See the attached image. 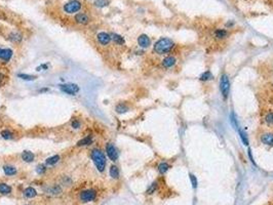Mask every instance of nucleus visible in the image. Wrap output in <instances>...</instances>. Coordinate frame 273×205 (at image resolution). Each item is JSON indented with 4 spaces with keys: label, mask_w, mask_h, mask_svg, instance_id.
Listing matches in <instances>:
<instances>
[{
    "label": "nucleus",
    "mask_w": 273,
    "mask_h": 205,
    "mask_svg": "<svg viewBox=\"0 0 273 205\" xmlns=\"http://www.w3.org/2000/svg\"><path fill=\"white\" fill-rule=\"evenodd\" d=\"M71 126H72V128H74V129H79L81 127V123L79 120L75 119L71 122Z\"/></svg>",
    "instance_id": "nucleus-32"
},
{
    "label": "nucleus",
    "mask_w": 273,
    "mask_h": 205,
    "mask_svg": "<svg viewBox=\"0 0 273 205\" xmlns=\"http://www.w3.org/2000/svg\"><path fill=\"white\" fill-rule=\"evenodd\" d=\"M18 77L21 78L22 80H25V81H33L36 79L35 76H33V75H29V74H18Z\"/></svg>",
    "instance_id": "nucleus-27"
},
{
    "label": "nucleus",
    "mask_w": 273,
    "mask_h": 205,
    "mask_svg": "<svg viewBox=\"0 0 273 205\" xmlns=\"http://www.w3.org/2000/svg\"><path fill=\"white\" fill-rule=\"evenodd\" d=\"M240 137H241V140H242V143L246 146H247L249 145V141H247V139H246V133H242V131H240Z\"/></svg>",
    "instance_id": "nucleus-35"
},
{
    "label": "nucleus",
    "mask_w": 273,
    "mask_h": 205,
    "mask_svg": "<svg viewBox=\"0 0 273 205\" xmlns=\"http://www.w3.org/2000/svg\"><path fill=\"white\" fill-rule=\"evenodd\" d=\"M60 89L62 92L69 95H76V94H78L80 90L79 86L77 84L74 83H65V84H61L60 85Z\"/></svg>",
    "instance_id": "nucleus-5"
},
{
    "label": "nucleus",
    "mask_w": 273,
    "mask_h": 205,
    "mask_svg": "<svg viewBox=\"0 0 273 205\" xmlns=\"http://www.w3.org/2000/svg\"><path fill=\"white\" fill-rule=\"evenodd\" d=\"M265 120L267 123H270V124H273V113L271 112V113H268L266 115L265 117Z\"/></svg>",
    "instance_id": "nucleus-33"
},
{
    "label": "nucleus",
    "mask_w": 273,
    "mask_h": 205,
    "mask_svg": "<svg viewBox=\"0 0 273 205\" xmlns=\"http://www.w3.org/2000/svg\"><path fill=\"white\" fill-rule=\"evenodd\" d=\"M13 51L10 48H0V60L3 63H8L13 58Z\"/></svg>",
    "instance_id": "nucleus-10"
},
{
    "label": "nucleus",
    "mask_w": 273,
    "mask_h": 205,
    "mask_svg": "<svg viewBox=\"0 0 273 205\" xmlns=\"http://www.w3.org/2000/svg\"><path fill=\"white\" fill-rule=\"evenodd\" d=\"M109 175H110V176L112 178H115V179H117L118 178H119V169H118V167L116 166V165H112V166L110 167Z\"/></svg>",
    "instance_id": "nucleus-24"
},
{
    "label": "nucleus",
    "mask_w": 273,
    "mask_h": 205,
    "mask_svg": "<svg viewBox=\"0 0 273 205\" xmlns=\"http://www.w3.org/2000/svg\"><path fill=\"white\" fill-rule=\"evenodd\" d=\"M210 78H212V74H210V71H207V72H204V73H202V74H201L200 80L205 81V80L210 79Z\"/></svg>",
    "instance_id": "nucleus-31"
},
{
    "label": "nucleus",
    "mask_w": 273,
    "mask_h": 205,
    "mask_svg": "<svg viewBox=\"0 0 273 205\" xmlns=\"http://www.w3.org/2000/svg\"><path fill=\"white\" fill-rule=\"evenodd\" d=\"M106 154H107V156H108V158L113 162L117 161L118 156H119L118 155V151H117L116 147H115L112 143H108V144H107V146H106Z\"/></svg>",
    "instance_id": "nucleus-7"
},
{
    "label": "nucleus",
    "mask_w": 273,
    "mask_h": 205,
    "mask_svg": "<svg viewBox=\"0 0 273 205\" xmlns=\"http://www.w3.org/2000/svg\"><path fill=\"white\" fill-rule=\"evenodd\" d=\"M74 21L78 25H87L89 23V21H91V19H89V16L85 12H78L74 16Z\"/></svg>",
    "instance_id": "nucleus-9"
},
{
    "label": "nucleus",
    "mask_w": 273,
    "mask_h": 205,
    "mask_svg": "<svg viewBox=\"0 0 273 205\" xmlns=\"http://www.w3.org/2000/svg\"><path fill=\"white\" fill-rule=\"evenodd\" d=\"M81 8H82V2L80 0H70L64 4L63 10L68 15H74L81 10Z\"/></svg>",
    "instance_id": "nucleus-3"
},
{
    "label": "nucleus",
    "mask_w": 273,
    "mask_h": 205,
    "mask_svg": "<svg viewBox=\"0 0 273 205\" xmlns=\"http://www.w3.org/2000/svg\"><path fill=\"white\" fill-rule=\"evenodd\" d=\"M91 158L94 162L95 168L98 169V171L100 172H103L106 168L107 165V160H106V155L104 154V152L101 149L95 148L94 150H92L91 152Z\"/></svg>",
    "instance_id": "nucleus-1"
},
{
    "label": "nucleus",
    "mask_w": 273,
    "mask_h": 205,
    "mask_svg": "<svg viewBox=\"0 0 273 205\" xmlns=\"http://www.w3.org/2000/svg\"><path fill=\"white\" fill-rule=\"evenodd\" d=\"M21 157H22V160H23L24 162H26V163H32V162L34 161V159H35V155L29 150L23 151Z\"/></svg>",
    "instance_id": "nucleus-13"
},
{
    "label": "nucleus",
    "mask_w": 273,
    "mask_h": 205,
    "mask_svg": "<svg viewBox=\"0 0 273 205\" xmlns=\"http://www.w3.org/2000/svg\"><path fill=\"white\" fill-rule=\"evenodd\" d=\"M156 188H157V182H153V184L151 185L150 186V188H149V189L147 190V193L148 194H152L154 192V191L156 190Z\"/></svg>",
    "instance_id": "nucleus-34"
},
{
    "label": "nucleus",
    "mask_w": 273,
    "mask_h": 205,
    "mask_svg": "<svg viewBox=\"0 0 273 205\" xmlns=\"http://www.w3.org/2000/svg\"><path fill=\"white\" fill-rule=\"evenodd\" d=\"M92 143H94V136H87L85 137H83V139H81L80 141H78L77 144H76V146H77V147H84V146L92 145Z\"/></svg>",
    "instance_id": "nucleus-14"
},
{
    "label": "nucleus",
    "mask_w": 273,
    "mask_h": 205,
    "mask_svg": "<svg viewBox=\"0 0 273 205\" xmlns=\"http://www.w3.org/2000/svg\"><path fill=\"white\" fill-rule=\"evenodd\" d=\"M111 39L114 43H116L117 45H123L125 43V40L122 36H120L119 34H116V33H113L111 34Z\"/></svg>",
    "instance_id": "nucleus-19"
},
{
    "label": "nucleus",
    "mask_w": 273,
    "mask_h": 205,
    "mask_svg": "<svg viewBox=\"0 0 273 205\" xmlns=\"http://www.w3.org/2000/svg\"><path fill=\"white\" fill-rule=\"evenodd\" d=\"M174 43L170 38H161L158 41L155 42L153 46V50L158 55H163V53H168L174 48Z\"/></svg>",
    "instance_id": "nucleus-2"
},
{
    "label": "nucleus",
    "mask_w": 273,
    "mask_h": 205,
    "mask_svg": "<svg viewBox=\"0 0 273 205\" xmlns=\"http://www.w3.org/2000/svg\"><path fill=\"white\" fill-rule=\"evenodd\" d=\"M23 195L26 198L32 199V198H34V197H36V196H37V191H36L34 188H32V187H28V188H26V189L24 190Z\"/></svg>",
    "instance_id": "nucleus-16"
},
{
    "label": "nucleus",
    "mask_w": 273,
    "mask_h": 205,
    "mask_svg": "<svg viewBox=\"0 0 273 205\" xmlns=\"http://www.w3.org/2000/svg\"><path fill=\"white\" fill-rule=\"evenodd\" d=\"M115 110H116L118 114H122V113H125L126 111H128V107L125 106V104H118L116 108H115Z\"/></svg>",
    "instance_id": "nucleus-26"
},
{
    "label": "nucleus",
    "mask_w": 273,
    "mask_h": 205,
    "mask_svg": "<svg viewBox=\"0 0 273 205\" xmlns=\"http://www.w3.org/2000/svg\"><path fill=\"white\" fill-rule=\"evenodd\" d=\"M41 69H47V65H41L40 67H37V71H41Z\"/></svg>",
    "instance_id": "nucleus-37"
},
{
    "label": "nucleus",
    "mask_w": 273,
    "mask_h": 205,
    "mask_svg": "<svg viewBox=\"0 0 273 205\" xmlns=\"http://www.w3.org/2000/svg\"><path fill=\"white\" fill-rule=\"evenodd\" d=\"M138 44H139L142 48H147V47L150 46L151 40L146 34H142L138 37Z\"/></svg>",
    "instance_id": "nucleus-11"
},
{
    "label": "nucleus",
    "mask_w": 273,
    "mask_h": 205,
    "mask_svg": "<svg viewBox=\"0 0 273 205\" xmlns=\"http://www.w3.org/2000/svg\"><path fill=\"white\" fill-rule=\"evenodd\" d=\"M47 194H52V195H59L62 193V189L58 185H53V186H48L46 190Z\"/></svg>",
    "instance_id": "nucleus-18"
},
{
    "label": "nucleus",
    "mask_w": 273,
    "mask_h": 205,
    "mask_svg": "<svg viewBox=\"0 0 273 205\" xmlns=\"http://www.w3.org/2000/svg\"><path fill=\"white\" fill-rule=\"evenodd\" d=\"M220 89H221L222 95H223V99L227 100L228 95H229V91H230V82H229V78H228L227 75H225V74L222 75V77H221Z\"/></svg>",
    "instance_id": "nucleus-6"
},
{
    "label": "nucleus",
    "mask_w": 273,
    "mask_h": 205,
    "mask_svg": "<svg viewBox=\"0 0 273 205\" xmlns=\"http://www.w3.org/2000/svg\"><path fill=\"white\" fill-rule=\"evenodd\" d=\"M190 179H191V182H192V186L194 188H196V186H197V181H196L195 176L193 175H190Z\"/></svg>",
    "instance_id": "nucleus-36"
},
{
    "label": "nucleus",
    "mask_w": 273,
    "mask_h": 205,
    "mask_svg": "<svg viewBox=\"0 0 273 205\" xmlns=\"http://www.w3.org/2000/svg\"><path fill=\"white\" fill-rule=\"evenodd\" d=\"M97 40L101 45H103V46L108 45L112 40L111 34H109V33H107V32H100V33H98V35H97Z\"/></svg>",
    "instance_id": "nucleus-8"
},
{
    "label": "nucleus",
    "mask_w": 273,
    "mask_h": 205,
    "mask_svg": "<svg viewBox=\"0 0 273 205\" xmlns=\"http://www.w3.org/2000/svg\"><path fill=\"white\" fill-rule=\"evenodd\" d=\"M97 198V191L94 189H87L84 190L80 193L79 199L83 203H88V202H92Z\"/></svg>",
    "instance_id": "nucleus-4"
},
{
    "label": "nucleus",
    "mask_w": 273,
    "mask_h": 205,
    "mask_svg": "<svg viewBox=\"0 0 273 205\" xmlns=\"http://www.w3.org/2000/svg\"><path fill=\"white\" fill-rule=\"evenodd\" d=\"M176 64V58L174 57H167L162 61V65L164 68H171Z\"/></svg>",
    "instance_id": "nucleus-20"
},
{
    "label": "nucleus",
    "mask_w": 273,
    "mask_h": 205,
    "mask_svg": "<svg viewBox=\"0 0 273 205\" xmlns=\"http://www.w3.org/2000/svg\"><path fill=\"white\" fill-rule=\"evenodd\" d=\"M60 161V156L59 155H53L52 157H48L45 160V164L48 165V166H52V165H56L58 162Z\"/></svg>",
    "instance_id": "nucleus-22"
},
{
    "label": "nucleus",
    "mask_w": 273,
    "mask_h": 205,
    "mask_svg": "<svg viewBox=\"0 0 273 205\" xmlns=\"http://www.w3.org/2000/svg\"><path fill=\"white\" fill-rule=\"evenodd\" d=\"M27 205H29V204H27Z\"/></svg>",
    "instance_id": "nucleus-39"
},
{
    "label": "nucleus",
    "mask_w": 273,
    "mask_h": 205,
    "mask_svg": "<svg viewBox=\"0 0 273 205\" xmlns=\"http://www.w3.org/2000/svg\"><path fill=\"white\" fill-rule=\"evenodd\" d=\"M46 170H47V168L44 164H39V165H37V167H36V172L40 175H44V173L46 172Z\"/></svg>",
    "instance_id": "nucleus-30"
},
{
    "label": "nucleus",
    "mask_w": 273,
    "mask_h": 205,
    "mask_svg": "<svg viewBox=\"0 0 273 205\" xmlns=\"http://www.w3.org/2000/svg\"><path fill=\"white\" fill-rule=\"evenodd\" d=\"M3 172L5 175L7 176H13V175H16V172H18V169H16V167L13 166V165H4L3 166Z\"/></svg>",
    "instance_id": "nucleus-15"
},
{
    "label": "nucleus",
    "mask_w": 273,
    "mask_h": 205,
    "mask_svg": "<svg viewBox=\"0 0 273 205\" xmlns=\"http://www.w3.org/2000/svg\"><path fill=\"white\" fill-rule=\"evenodd\" d=\"M12 193V187L5 182H0V194L1 195H8Z\"/></svg>",
    "instance_id": "nucleus-21"
},
{
    "label": "nucleus",
    "mask_w": 273,
    "mask_h": 205,
    "mask_svg": "<svg viewBox=\"0 0 273 205\" xmlns=\"http://www.w3.org/2000/svg\"><path fill=\"white\" fill-rule=\"evenodd\" d=\"M227 31L226 30H224V29H218L216 31V33H215V35L217 36V38H219V39H222V38H225L227 36Z\"/></svg>",
    "instance_id": "nucleus-29"
},
{
    "label": "nucleus",
    "mask_w": 273,
    "mask_h": 205,
    "mask_svg": "<svg viewBox=\"0 0 273 205\" xmlns=\"http://www.w3.org/2000/svg\"><path fill=\"white\" fill-rule=\"evenodd\" d=\"M109 3H110V1H109V0H95L94 5H95V7L103 8V7L108 6Z\"/></svg>",
    "instance_id": "nucleus-25"
},
{
    "label": "nucleus",
    "mask_w": 273,
    "mask_h": 205,
    "mask_svg": "<svg viewBox=\"0 0 273 205\" xmlns=\"http://www.w3.org/2000/svg\"><path fill=\"white\" fill-rule=\"evenodd\" d=\"M5 79V75L2 74V73H0V82H2Z\"/></svg>",
    "instance_id": "nucleus-38"
},
{
    "label": "nucleus",
    "mask_w": 273,
    "mask_h": 205,
    "mask_svg": "<svg viewBox=\"0 0 273 205\" xmlns=\"http://www.w3.org/2000/svg\"><path fill=\"white\" fill-rule=\"evenodd\" d=\"M168 168H170V165H168L167 163H165V162H162V163H160L158 165V171L161 173V175L167 172V171L168 170Z\"/></svg>",
    "instance_id": "nucleus-28"
},
{
    "label": "nucleus",
    "mask_w": 273,
    "mask_h": 205,
    "mask_svg": "<svg viewBox=\"0 0 273 205\" xmlns=\"http://www.w3.org/2000/svg\"><path fill=\"white\" fill-rule=\"evenodd\" d=\"M0 136H1L2 139L6 140V141H10V140H13V137H15L13 133L9 130V129H4V130H2L1 133H0Z\"/></svg>",
    "instance_id": "nucleus-23"
},
{
    "label": "nucleus",
    "mask_w": 273,
    "mask_h": 205,
    "mask_svg": "<svg viewBox=\"0 0 273 205\" xmlns=\"http://www.w3.org/2000/svg\"><path fill=\"white\" fill-rule=\"evenodd\" d=\"M7 39L9 41L13 42V43H21L22 40H23V35L21 33L16 32V31H13L8 34Z\"/></svg>",
    "instance_id": "nucleus-12"
},
{
    "label": "nucleus",
    "mask_w": 273,
    "mask_h": 205,
    "mask_svg": "<svg viewBox=\"0 0 273 205\" xmlns=\"http://www.w3.org/2000/svg\"><path fill=\"white\" fill-rule=\"evenodd\" d=\"M261 141L263 144L268 146H273V133H265L261 136Z\"/></svg>",
    "instance_id": "nucleus-17"
}]
</instances>
